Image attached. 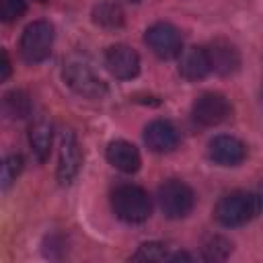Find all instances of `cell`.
Listing matches in <instances>:
<instances>
[{
	"instance_id": "8",
	"label": "cell",
	"mask_w": 263,
	"mask_h": 263,
	"mask_svg": "<svg viewBox=\"0 0 263 263\" xmlns=\"http://www.w3.org/2000/svg\"><path fill=\"white\" fill-rule=\"evenodd\" d=\"M105 66L107 70L119 78V80H129L138 76L140 72V55L125 43L111 45L105 53Z\"/></svg>"
},
{
	"instance_id": "22",
	"label": "cell",
	"mask_w": 263,
	"mask_h": 263,
	"mask_svg": "<svg viewBox=\"0 0 263 263\" xmlns=\"http://www.w3.org/2000/svg\"><path fill=\"white\" fill-rule=\"evenodd\" d=\"M10 76V60H8V53L6 49L2 51V72H0V80H6Z\"/></svg>"
},
{
	"instance_id": "16",
	"label": "cell",
	"mask_w": 263,
	"mask_h": 263,
	"mask_svg": "<svg viewBox=\"0 0 263 263\" xmlns=\"http://www.w3.org/2000/svg\"><path fill=\"white\" fill-rule=\"evenodd\" d=\"M132 259L134 261H181V259L189 261L191 257L183 251L173 253L162 242H144V245L138 247V251L132 255Z\"/></svg>"
},
{
	"instance_id": "7",
	"label": "cell",
	"mask_w": 263,
	"mask_h": 263,
	"mask_svg": "<svg viewBox=\"0 0 263 263\" xmlns=\"http://www.w3.org/2000/svg\"><path fill=\"white\" fill-rule=\"evenodd\" d=\"M191 115L195 123L203 127H214L226 121V117L230 115V103L220 92H203L193 101Z\"/></svg>"
},
{
	"instance_id": "17",
	"label": "cell",
	"mask_w": 263,
	"mask_h": 263,
	"mask_svg": "<svg viewBox=\"0 0 263 263\" xmlns=\"http://www.w3.org/2000/svg\"><path fill=\"white\" fill-rule=\"evenodd\" d=\"M92 21L105 29H117L123 25V10L113 2H101L92 10Z\"/></svg>"
},
{
	"instance_id": "23",
	"label": "cell",
	"mask_w": 263,
	"mask_h": 263,
	"mask_svg": "<svg viewBox=\"0 0 263 263\" xmlns=\"http://www.w3.org/2000/svg\"><path fill=\"white\" fill-rule=\"evenodd\" d=\"M127 2H140V0H127Z\"/></svg>"
},
{
	"instance_id": "5",
	"label": "cell",
	"mask_w": 263,
	"mask_h": 263,
	"mask_svg": "<svg viewBox=\"0 0 263 263\" xmlns=\"http://www.w3.org/2000/svg\"><path fill=\"white\" fill-rule=\"evenodd\" d=\"M146 45L152 49L154 55H158L160 60H173L179 58L183 51V39L177 27H173L171 23L158 21L154 25H150L146 29L144 35Z\"/></svg>"
},
{
	"instance_id": "19",
	"label": "cell",
	"mask_w": 263,
	"mask_h": 263,
	"mask_svg": "<svg viewBox=\"0 0 263 263\" xmlns=\"http://www.w3.org/2000/svg\"><path fill=\"white\" fill-rule=\"evenodd\" d=\"M230 251H232V245L224 236H210L201 245V257L208 261H222L230 255Z\"/></svg>"
},
{
	"instance_id": "13",
	"label": "cell",
	"mask_w": 263,
	"mask_h": 263,
	"mask_svg": "<svg viewBox=\"0 0 263 263\" xmlns=\"http://www.w3.org/2000/svg\"><path fill=\"white\" fill-rule=\"evenodd\" d=\"M210 60H208V51L205 47L199 45H189L183 47L181 55H179V74L185 80H201L210 74Z\"/></svg>"
},
{
	"instance_id": "15",
	"label": "cell",
	"mask_w": 263,
	"mask_h": 263,
	"mask_svg": "<svg viewBox=\"0 0 263 263\" xmlns=\"http://www.w3.org/2000/svg\"><path fill=\"white\" fill-rule=\"evenodd\" d=\"M29 144L39 162H45L53 144V125L47 117H37L29 129Z\"/></svg>"
},
{
	"instance_id": "12",
	"label": "cell",
	"mask_w": 263,
	"mask_h": 263,
	"mask_svg": "<svg viewBox=\"0 0 263 263\" xmlns=\"http://www.w3.org/2000/svg\"><path fill=\"white\" fill-rule=\"evenodd\" d=\"M208 154L216 164L222 166H236L245 160L247 156V148L245 144L234 138V136H216L210 146H208Z\"/></svg>"
},
{
	"instance_id": "1",
	"label": "cell",
	"mask_w": 263,
	"mask_h": 263,
	"mask_svg": "<svg viewBox=\"0 0 263 263\" xmlns=\"http://www.w3.org/2000/svg\"><path fill=\"white\" fill-rule=\"evenodd\" d=\"M263 212V197L255 191H230L222 195L214 208V216L222 226H242Z\"/></svg>"
},
{
	"instance_id": "4",
	"label": "cell",
	"mask_w": 263,
	"mask_h": 263,
	"mask_svg": "<svg viewBox=\"0 0 263 263\" xmlns=\"http://www.w3.org/2000/svg\"><path fill=\"white\" fill-rule=\"evenodd\" d=\"M158 203H160V210L164 212L166 218L179 220V218H185L193 210L195 195L187 183H183L179 179H171V181L160 185Z\"/></svg>"
},
{
	"instance_id": "18",
	"label": "cell",
	"mask_w": 263,
	"mask_h": 263,
	"mask_svg": "<svg viewBox=\"0 0 263 263\" xmlns=\"http://www.w3.org/2000/svg\"><path fill=\"white\" fill-rule=\"evenodd\" d=\"M4 111L14 117V119H23L31 113V99L25 90H10L4 95Z\"/></svg>"
},
{
	"instance_id": "3",
	"label": "cell",
	"mask_w": 263,
	"mask_h": 263,
	"mask_svg": "<svg viewBox=\"0 0 263 263\" xmlns=\"http://www.w3.org/2000/svg\"><path fill=\"white\" fill-rule=\"evenodd\" d=\"M53 45V25L49 21H33L21 35V55L27 64H39L49 58Z\"/></svg>"
},
{
	"instance_id": "25",
	"label": "cell",
	"mask_w": 263,
	"mask_h": 263,
	"mask_svg": "<svg viewBox=\"0 0 263 263\" xmlns=\"http://www.w3.org/2000/svg\"><path fill=\"white\" fill-rule=\"evenodd\" d=\"M261 101H263V88H261Z\"/></svg>"
},
{
	"instance_id": "10",
	"label": "cell",
	"mask_w": 263,
	"mask_h": 263,
	"mask_svg": "<svg viewBox=\"0 0 263 263\" xmlns=\"http://www.w3.org/2000/svg\"><path fill=\"white\" fill-rule=\"evenodd\" d=\"M205 51L210 60V70L220 76H230L240 68V51L226 39L212 41Z\"/></svg>"
},
{
	"instance_id": "6",
	"label": "cell",
	"mask_w": 263,
	"mask_h": 263,
	"mask_svg": "<svg viewBox=\"0 0 263 263\" xmlns=\"http://www.w3.org/2000/svg\"><path fill=\"white\" fill-rule=\"evenodd\" d=\"M64 80L76 95L86 99H101L107 92V84L82 62H68L64 66Z\"/></svg>"
},
{
	"instance_id": "21",
	"label": "cell",
	"mask_w": 263,
	"mask_h": 263,
	"mask_svg": "<svg viewBox=\"0 0 263 263\" xmlns=\"http://www.w3.org/2000/svg\"><path fill=\"white\" fill-rule=\"evenodd\" d=\"M27 10L25 0H0V18L4 23L18 21Z\"/></svg>"
},
{
	"instance_id": "20",
	"label": "cell",
	"mask_w": 263,
	"mask_h": 263,
	"mask_svg": "<svg viewBox=\"0 0 263 263\" xmlns=\"http://www.w3.org/2000/svg\"><path fill=\"white\" fill-rule=\"evenodd\" d=\"M21 171H23V156L21 154L6 156L4 158V164H2V177H0L2 189H8L16 181V177L21 175Z\"/></svg>"
},
{
	"instance_id": "14",
	"label": "cell",
	"mask_w": 263,
	"mask_h": 263,
	"mask_svg": "<svg viewBox=\"0 0 263 263\" xmlns=\"http://www.w3.org/2000/svg\"><path fill=\"white\" fill-rule=\"evenodd\" d=\"M107 160L121 173H136L142 164L138 148L125 140H113L107 146Z\"/></svg>"
},
{
	"instance_id": "11",
	"label": "cell",
	"mask_w": 263,
	"mask_h": 263,
	"mask_svg": "<svg viewBox=\"0 0 263 263\" xmlns=\"http://www.w3.org/2000/svg\"><path fill=\"white\" fill-rule=\"evenodd\" d=\"M144 142L152 152H171L179 146L181 136L171 121L154 119L144 129Z\"/></svg>"
},
{
	"instance_id": "9",
	"label": "cell",
	"mask_w": 263,
	"mask_h": 263,
	"mask_svg": "<svg viewBox=\"0 0 263 263\" xmlns=\"http://www.w3.org/2000/svg\"><path fill=\"white\" fill-rule=\"evenodd\" d=\"M80 168V148L72 129H64L60 138V158H58V181L60 185H70Z\"/></svg>"
},
{
	"instance_id": "2",
	"label": "cell",
	"mask_w": 263,
	"mask_h": 263,
	"mask_svg": "<svg viewBox=\"0 0 263 263\" xmlns=\"http://www.w3.org/2000/svg\"><path fill=\"white\" fill-rule=\"evenodd\" d=\"M111 208L119 220L127 224H140L152 214V199L142 187L121 185L111 195Z\"/></svg>"
},
{
	"instance_id": "24",
	"label": "cell",
	"mask_w": 263,
	"mask_h": 263,
	"mask_svg": "<svg viewBox=\"0 0 263 263\" xmlns=\"http://www.w3.org/2000/svg\"><path fill=\"white\" fill-rule=\"evenodd\" d=\"M37 2H49V0H37Z\"/></svg>"
}]
</instances>
